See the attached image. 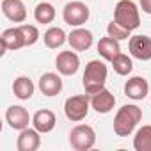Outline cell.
<instances>
[{"instance_id": "cell-6", "label": "cell", "mask_w": 151, "mask_h": 151, "mask_svg": "<svg viewBox=\"0 0 151 151\" xmlns=\"http://www.w3.org/2000/svg\"><path fill=\"white\" fill-rule=\"evenodd\" d=\"M91 16L89 7L80 2V0H75V2H68L62 9V18L64 23H68L69 27H82L84 23H87Z\"/></svg>"}, {"instance_id": "cell-8", "label": "cell", "mask_w": 151, "mask_h": 151, "mask_svg": "<svg viewBox=\"0 0 151 151\" xmlns=\"http://www.w3.org/2000/svg\"><path fill=\"white\" fill-rule=\"evenodd\" d=\"M6 121L7 124L13 128V130H25L29 128V124L32 123V117L29 114V110L22 105H11L7 110H6Z\"/></svg>"}, {"instance_id": "cell-3", "label": "cell", "mask_w": 151, "mask_h": 151, "mask_svg": "<svg viewBox=\"0 0 151 151\" xmlns=\"http://www.w3.org/2000/svg\"><path fill=\"white\" fill-rule=\"evenodd\" d=\"M114 22L119 23L121 27H124L130 32L139 29L140 14H139L137 4L132 2V0H119L116 4V7H114Z\"/></svg>"}, {"instance_id": "cell-25", "label": "cell", "mask_w": 151, "mask_h": 151, "mask_svg": "<svg viewBox=\"0 0 151 151\" xmlns=\"http://www.w3.org/2000/svg\"><path fill=\"white\" fill-rule=\"evenodd\" d=\"M20 29H22V32H23V36H25V45H27V46H32V45L37 43V39H39V30H37L36 25L23 23V25H20Z\"/></svg>"}, {"instance_id": "cell-9", "label": "cell", "mask_w": 151, "mask_h": 151, "mask_svg": "<svg viewBox=\"0 0 151 151\" xmlns=\"http://www.w3.org/2000/svg\"><path fill=\"white\" fill-rule=\"evenodd\" d=\"M128 50L133 59L139 60H151V37L149 36H132L128 41Z\"/></svg>"}, {"instance_id": "cell-1", "label": "cell", "mask_w": 151, "mask_h": 151, "mask_svg": "<svg viewBox=\"0 0 151 151\" xmlns=\"http://www.w3.org/2000/svg\"><path fill=\"white\" fill-rule=\"evenodd\" d=\"M142 119V109L135 103L123 105L114 117V133L117 137H130Z\"/></svg>"}, {"instance_id": "cell-11", "label": "cell", "mask_w": 151, "mask_h": 151, "mask_svg": "<svg viewBox=\"0 0 151 151\" xmlns=\"http://www.w3.org/2000/svg\"><path fill=\"white\" fill-rule=\"evenodd\" d=\"M124 94L133 100V101H140L149 94V84L144 77H132L126 80L124 84Z\"/></svg>"}, {"instance_id": "cell-20", "label": "cell", "mask_w": 151, "mask_h": 151, "mask_svg": "<svg viewBox=\"0 0 151 151\" xmlns=\"http://www.w3.org/2000/svg\"><path fill=\"white\" fill-rule=\"evenodd\" d=\"M98 53L105 59V60H112L116 55L121 53V45L117 39L107 36V37H101L98 41Z\"/></svg>"}, {"instance_id": "cell-22", "label": "cell", "mask_w": 151, "mask_h": 151, "mask_svg": "<svg viewBox=\"0 0 151 151\" xmlns=\"http://www.w3.org/2000/svg\"><path fill=\"white\" fill-rule=\"evenodd\" d=\"M34 18H36L37 23L48 25L55 20V7L50 2H39L34 9Z\"/></svg>"}, {"instance_id": "cell-13", "label": "cell", "mask_w": 151, "mask_h": 151, "mask_svg": "<svg viewBox=\"0 0 151 151\" xmlns=\"http://www.w3.org/2000/svg\"><path fill=\"white\" fill-rule=\"evenodd\" d=\"M2 13L13 23H23L27 20V7L22 0H2Z\"/></svg>"}, {"instance_id": "cell-26", "label": "cell", "mask_w": 151, "mask_h": 151, "mask_svg": "<svg viewBox=\"0 0 151 151\" xmlns=\"http://www.w3.org/2000/svg\"><path fill=\"white\" fill-rule=\"evenodd\" d=\"M139 6H140L142 13L151 14V0H139Z\"/></svg>"}, {"instance_id": "cell-12", "label": "cell", "mask_w": 151, "mask_h": 151, "mask_svg": "<svg viewBox=\"0 0 151 151\" xmlns=\"http://www.w3.org/2000/svg\"><path fill=\"white\" fill-rule=\"evenodd\" d=\"M0 41H2V53H6L7 50H20L25 45V36L22 32L20 27H11V29H6L0 36Z\"/></svg>"}, {"instance_id": "cell-17", "label": "cell", "mask_w": 151, "mask_h": 151, "mask_svg": "<svg viewBox=\"0 0 151 151\" xmlns=\"http://www.w3.org/2000/svg\"><path fill=\"white\" fill-rule=\"evenodd\" d=\"M39 91L52 98V96H57L60 91H62V78L59 77L57 73H45L41 75L39 78Z\"/></svg>"}, {"instance_id": "cell-10", "label": "cell", "mask_w": 151, "mask_h": 151, "mask_svg": "<svg viewBox=\"0 0 151 151\" xmlns=\"http://www.w3.org/2000/svg\"><path fill=\"white\" fill-rule=\"evenodd\" d=\"M93 32L82 27H75V30H71L68 34V43L71 46V50L75 52H86L93 46Z\"/></svg>"}, {"instance_id": "cell-24", "label": "cell", "mask_w": 151, "mask_h": 151, "mask_svg": "<svg viewBox=\"0 0 151 151\" xmlns=\"http://www.w3.org/2000/svg\"><path fill=\"white\" fill-rule=\"evenodd\" d=\"M107 34L110 36V37H114V39H117V41H123V39H128V37H132L130 34V30H126L124 27H121L119 23H116L114 20L107 25Z\"/></svg>"}, {"instance_id": "cell-14", "label": "cell", "mask_w": 151, "mask_h": 151, "mask_svg": "<svg viewBox=\"0 0 151 151\" xmlns=\"http://www.w3.org/2000/svg\"><path fill=\"white\" fill-rule=\"evenodd\" d=\"M41 146V133L36 128H25L16 139L18 151H36Z\"/></svg>"}, {"instance_id": "cell-2", "label": "cell", "mask_w": 151, "mask_h": 151, "mask_svg": "<svg viewBox=\"0 0 151 151\" xmlns=\"http://www.w3.org/2000/svg\"><path fill=\"white\" fill-rule=\"evenodd\" d=\"M107 75H109V69H107L103 60L94 59V60L87 62L86 71H84V77H82V84H84V89H86V93L89 96L100 93L101 89H105Z\"/></svg>"}, {"instance_id": "cell-7", "label": "cell", "mask_w": 151, "mask_h": 151, "mask_svg": "<svg viewBox=\"0 0 151 151\" xmlns=\"http://www.w3.org/2000/svg\"><path fill=\"white\" fill-rule=\"evenodd\" d=\"M55 68L64 77H73L80 68V57L71 50H64L55 57Z\"/></svg>"}, {"instance_id": "cell-21", "label": "cell", "mask_w": 151, "mask_h": 151, "mask_svg": "<svg viewBox=\"0 0 151 151\" xmlns=\"http://www.w3.org/2000/svg\"><path fill=\"white\" fill-rule=\"evenodd\" d=\"M133 149L135 151H151V124H144L135 132Z\"/></svg>"}, {"instance_id": "cell-5", "label": "cell", "mask_w": 151, "mask_h": 151, "mask_svg": "<svg viewBox=\"0 0 151 151\" xmlns=\"http://www.w3.org/2000/svg\"><path fill=\"white\" fill-rule=\"evenodd\" d=\"M69 144L77 151H89L96 144V132L89 124H77L69 132Z\"/></svg>"}, {"instance_id": "cell-15", "label": "cell", "mask_w": 151, "mask_h": 151, "mask_svg": "<svg viewBox=\"0 0 151 151\" xmlns=\"http://www.w3.org/2000/svg\"><path fill=\"white\" fill-rule=\"evenodd\" d=\"M116 107V96L109 89H101L96 94H91V109L98 114H109Z\"/></svg>"}, {"instance_id": "cell-23", "label": "cell", "mask_w": 151, "mask_h": 151, "mask_svg": "<svg viewBox=\"0 0 151 151\" xmlns=\"http://www.w3.org/2000/svg\"><path fill=\"white\" fill-rule=\"evenodd\" d=\"M110 64H112V69H114L117 75H121V77H126V75H130L132 69H133L132 59H130L128 55H124L123 52H121L119 55H116V57L110 60Z\"/></svg>"}, {"instance_id": "cell-16", "label": "cell", "mask_w": 151, "mask_h": 151, "mask_svg": "<svg viewBox=\"0 0 151 151\" xmlns=\"http://www.w3.org/2000/svg\"><path fill=\"white\" fill-rule=\"evenodd\" d=\"M55 124H57V117L48 109H41L32 116V126L39 133H50L55 128Z\"/></svg>"}, {"instance_id": "cell-19", "label": "cell", "mask_w": 151, "mask_h": 151, "mask_svg": "<svg viewBox=\"0 0 151 151\" xmlns=\"http://www.w3.org/2000/svg\"><path fill=\"white\" fill-rule=\"evenodd\" d=\"M43 41H45L46 48L57 50V48H60V46L68 41V34H66L64 29H60V27H50V29H46V32L43 34Z\"/></svg>"}, {"instance_id": "cell-4", "label": "cell", "mask_w": 151, "mask_h": 151, "mask_svg": "<svg viewBox=\"0 0 151 151\" xmlns=\"http://www.w3.org/2000/svg\"><path fill=\"white\" fill-rule=\"evenodd\" d=\"M91 109V96L86 94H75L69 96L64 101V116L71 121V123H80L87 117Z\"/></svg>"}, {"instance_id": "cell-18", "label": "cell", "mask_w": 151, "mask_h": 151, "mask_svg": "<svg viewBox=\"0 0 151 151\" xmlns=\"http://www.w3.org/2000/svg\"><path fill=\"white\" fill-rule=\"evenodd\" d=\"M34 91H36V86H34V82L29 77H23V75H22V77L14 78V82H13V93H14V96L18 100H30L32 94H34Z\"/></svg>"}]
</instances>
